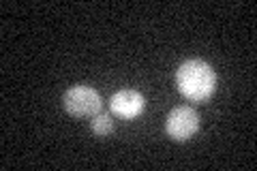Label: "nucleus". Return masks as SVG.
Listing matches in <instances>:
<instances>
[{"label": "nucleus", "mask_w": 257, "mask_h": 171, "mask_svg": "<svg viewBox=\"0 0 257 171\" xmlns=\"http://www.w3.org/2000/svg\"><path fill=\"white\" fill-rule=\"evenodd\" d=\"M62 105L71 116L75 118H92L94 113L101 111V96L90 86H71L62 94Z\"/></svg>", "instance_id": "2"}, {"label": "nucleus", "mask_w": 257, "mask_h": 171, "mask_svg": "<svg viewBox=\"0 0 257 171\" xmlns=\"http://www.w3.org/2000/svg\"><path fill=\"white\" fill-rule=\"evenodd\" d=\"M176 86L189 101L204 103L216 90V73L204 60H187L176 71Z\"/></svg>", "instance_id": "1"}, {"label": "nucleus", "mask_w": 257, "mask_h": 171, "mask_svg": "<svg viewBox=\"0 0 257 171\" xmlns=\"http://www.w3.org/2000/svg\"><path fill=\"white\" fill-rule=\"evenodd\" d=\"M114 120H111L109 113H94L92 120H90V131L96 135V137H107L109 133H114Z\"/></svg>", "instance_id": "5"}, {"label": "nucleus", "mask_w": 257, "mask_h": 171, "mask_svg": "<svg viewBox=\"0 0 257 171\" xmlns=\"http://www.w3.org/2000/svg\"><path fill=\"white\" fill-rule=\"evenodd\" d=\"M197 131H199V113L193 107H189V105L172 109L165 120V133L174 141H189Z\"/></svg>", "instance_id": "3"}, {"label": "nucleus", "mask_w": 257, "mask_h": 171, "mask_svg": "<svg viewBox=\"0 0 257 171\" xmlns=\"http://www.w3.org/2000/svg\"><path fill=\"white\" fill-rule=\"evenodd\" d=\"M146 107V99L144 94L138 90H131V88H124V90H118L111 94L109 99V109L114 116L124 118V120H133L138 118L140 113Z\"/></svg>", "instance_id": "4"}]
</instances>
